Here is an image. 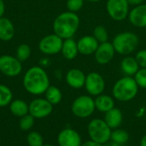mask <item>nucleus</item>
Segmentation results:
<instances>
[{
  "instance_id": "f257e3e1",
  "label": "nucleus",
  "mask_w": 146,
  "mask_h": 146,
  "mask_svg": "<svg viewBox=\"0 0 146 146\" xmlns=\"http://www.w3.org/2000/svg\"><path fill=\"white\" fill-rule=\"evenodd\" d=\"M25 90L33 95H40L46 92L50 85V79L44 68L38 66L30 68L23 77Z\"/></svg>"
},
{
  "instance_id": "f03ea898",
  "label": "nucleus",
  "mask_w": 146,
  "mask_h": 146,
  "mask_svg": "<svg viewBox=\"0 0 146 146\" xmlns=\"http://www.w3.org/2000/svg\"><path fill=\"white\" fill-rule=\"evenodd\" d=\"M80 17L76 13L66 11L56 17L53 22L54 33L62 39L71 38L80 27Z\"/></svg>"
},
{
  "instance_id": "7ed1b4c3",
  "label": "nucleus",
  "mask_w": 146,
  "mask_h": 146,
  "mask_svg": "<svg viewBox=\"0 0 146 146\" xmlns=\"http://www.w3.org/2000/svg\"><path fill=\"white\" fill-rule=\"evenodd\" d=\"M139 88L133 77L125 75L115 83L112 94L120 102H129L137 96Z\"/></svg>"
},
{
  "instance_id": "20e7f679",
  "label": "nucleus",
  "mask_w": 146,
  "mask_h": 146,
  "mask_svg": "<svg viewBox=\"0 0 146 146\" xmlns=\"http://www.w3.org/2000/svg\"><path fill=\"white\" fill-rule=\"evenodd\" d=\"M112 44L116 53L121 56H130L139 44V36L133 32H121L115 36Z\"/></svg>"
},
{
  "instance_id": "39448f33",
  "label": "nucleus",
  "mask_w": 146,
  "mask_h": 146,
  "mask_svg": "<svg viewBox=\"0 0 146 146\" xmlns=\"http://www.w3.org/2000/svg\"><path fill=\"white\" fill-rule=\"evenodd\" d=\"M87 131L91 140L100 145L108 142L110 139L112 133V129L107 125L104 120L98 118L93 119L89 122Z\"/></svg>"
},
{
  "instance_id": "423d86ee",
  "label": "nucleus",
  "mask_w": 146,
  "mask_h": 146,
  "mask_svg": "<svg viewBox=\"0 0 146 146\" xmlns=\"http://www.w3.org/2000/svg\"><path fill=\"white\" fill-rule=\"evenodd\" d=\"M95 110V101L91 96L87 95L76 98L71 106L72 113L79 118H87L91 116Z\"/></svg>"
},
{
  "instance_id": "0eeeda50",
  "label": "nucleus",
  "mask_w": 146,
  "mask_h": 146,
  "mask_svg": "<svg viewBox=\"0 0 146 146\" xmlns=\"http://www.w3.org/2000/svg\"><path fill=\"white\" fill-rule=\"evenodd\" d=\"M129 6L127 0H107L106 10L112 20L122 21L128 17Z\"/></svg>"
},
{
  "instance_id": "6e6552de",
  "label": "nucleus",
  "mask_w": 146,
  "mask_h": 146,
  "mask_svg": "<svg viewBox=\"0 0 146 146\" xmlns=\"http://www.w3.org/2000/svg\"><path fill=\"white\" fill-rule=\"evenodd\" d=\"M63 39L56 34H49L44 37L39 44V50L45 55H56L62 50Z\"/></svg>"
},
{
  "instance_id": "1a4fd4ad",
  "label": "nucleus",
  "mask_w": 146,
  "mask_h": 146,
  "mask_svg": "<svg viewBox=\"0 0 146 146\" xmlns=\"http://www.w3.org/2000/svg\"><path fill=\"white\" fill-rule=\"evenodd\" d=\"M22 70L21 62L9 55L0 56V72L8 77H15Z\"/></svg>"
},
{
  "instance_id": "9d476101",
  "label": "nucleus",
  "mask_w": 146,
  "mask_h": 146,
  "mask_svg": "<svg viewBox=\"0 0 146 146\" xmlns=\"http://www.w3.org/2000/svg\"><path fill=\"white\" fill-rule=\"evenodd\" d=\"M106 84L104 77L97 73L91 72L86 75L85 88L91 96H98L104 92Z\"/></svg>"
},
{
  "instance_id": "9b49d317",
  "label": "nucleus",
  "mask_w": 146,
  "mask_h": 146,
  "mask_svg": "<svg viewBox=\"0 0 146 146\" xmlns=\"http://www.w3.org/2000/svg\"><path fill=\"white\" fill-rule=\"evenodd\" d=\"M52 111L53 105L44 98H36L29 104V114L37 119L47 117Z\"/></svg>"
},
{
  "instance_id": "f8f14e48",
  "label": "nucleus",
  "mask_w": 146,
  "mask_h": 146,
  "mask_svg": "<svg viewBox=\"0 0 146 146\" xmlns=\"http://www.w3.org/2000/svg\"><path fill=\"white\" fill-rule=\"evenodd\" d=\"M115 53L116 52L112 43L107 41L99 44L98 47L97 48L93 55L97 63L100 65H106L114 59Z\"/></svg>"
},
{
  "instance_id": "ddd939ff",
  "label": "nucleus",
  "mask_w": 146,
  "mask_h": 146,
  "mask_svg": "<svg viewBox=\"0 0 146 146\" xmlns=\"http://www.w3.org/2000/svg\"><path fill=\"white\" fill-rule=\"evenodd\" d=\"M57 143L59 146H80L82 141L77 131L72 128H65L59 133Z\"/></svg>"
},
{
  "instance_id": "4468645a",
  "label": "nucleus",
  "mask_w": 146,
  "mask_h": 146,
  "mask_svg": "<svg viewBox=\"0 0 146 146\" xmlns=\"http://www.w3.org/2000/svg\"><path fill=\"white\" fill-rule=\"evenodd\" d=\"M98 45L99 43L93 35L83 36L77 41L79 53L84 56H91L94 54Z\"/></svg>"
},
{
  "instance_id": "2eb2a0df",
  "label": "nucleus",
  "mask_w": 146,
  "mask_h": 146,
  "mask_svg": "<svg viewBox=\"0 0 146 146\" xmlns=\"http://www.w3.org/2000/svg\"><path fill=\"white\" fill-rule=\"evenodd\" d=\"M129 22L136 27L146 28V4L143 3L135 6L130 10L128 15Z\"/></svg>"
},
{
  "instance_id": "dca6fc26",
  "label": "nucleus",
  "mask_w": 146,
  "mask_h": 146,
  "mask_svg": "<svg viewBox=\"0 0 146 146\" xmlns=\"http://www.w3.org/2000/svg\"><path fill=\"white\" fill-rule=\"evenodd\" d=\"M86 75L79 68H71L66 74V82L74 89H80L85 86Z\"/></svg>"
},
{
  "instance_id": "f3484780",
  "label": "nucleus",
  "mask_w": 146,
  "mask_h": 146,
  "mask_svg": "<svg viewBox=\"0 0 146 146\" xmlns=\"http://www.w3.org/2000/svg\"><path fill=\"white\" fill-rule=\"evenodd\" d=\"M121 68L122 73L126 76H134L136 73L139 70L140 67L135 57L132 56H126L121 60Z\"/></svg>"
},
{
  "instance_id": "a211bd4d",
  "label": "nucleus",
  "mask_w": 146,
  "mask_h": 146,
  "mask_svg": "<svg viewBox=\"0 0 146 146\" xmlns=\"http://www.w3.org/2000/svg\"><path fill=\"white\" fill-rule=\"evenodd\" d=\"M61 52H62V56L65 59H67V60L74 59L79 54L77 41H75L73 38L63 39Z\"/></svg>"
},
{
  "instance_id": "6ab92c4d",
  "label": "nucleus",
  "mask_w": 146,
  "mask_h": 146,
  "mask_svg": "<svg viewBox=\"0 0 146 146\" xmlns=\"http://www.w3.org/2000/svg\"><path fill=\"white\" fill-rule=\"evenodd\" d=\"M104 120L111 129H116L121 126L123 120V115L121 110L113 108L105 113Z\"/></svg>"
},
{
  "instance_id": "aec40b11",
  "label": "nucleus",
  "mask_w": 146,
  "mask_h": 146,
  "mask_svg": "<svg viewBox=\"0 0 146 146\" xmlns=\"http://www.w3.org/2000/svg\"><path fill=\"white\" fill-rule=\"evenodd\" d=\"M15 35V27L11 21L5 17L0 18V40L9 41Z\"/></svg>"
},
{
  "instance_id": "412c9836",
  "label": "nucleus",
  "mask_w": 146,
  "mask_h": 146,
  "mask_svg": "<svg viewBox=\"0 0 146 146\" xmlns=\"http://www.w3.org/2000/svg\"><path fill=\"white\" fill-rule=\"evenodd\" d=\"M95 101V107L100 112L106 113L109 110L115 108V101L114 98L106 94H100L97 96Z\"/></svg>"
},
{
  "instance_id": "4be33fe9",
  "label": "nucleus",
  "mask_w": 146,
  "mask_h": 146,
  "mask_svg": "<svg viewBox=\"0 0 146 146\" xmlns=\"http://www.w3.org/2000/svg\"><path fill=\"white\" fill-rule=\"evenodd\" d=\"M9 110L12 115L21 118L29 114V104L21 99L12 100V102L9 104Z\"/></svg>"
},
{
  "instance_id": "5701e85b",
  "label": "nucleus",
  "mask_w": 146,
  "mask_h": 146,
  "mask_svg": "<svg viewBox=\"0 0 146 146\" xmlns=\"http://www.w3.org/2000/svg\"><path fill=\"white\" fill-rule=\"evenodd\" d=\"M45 93V99L49 101L52 105L58 104L62 98V94L61 90L54 86H50L46 90Z\"/></svg>"
},
{
  "instance_id": "b1692460",
  "label": "nucleus",
  "mask_w": 146,
  "mask_h": 146,
  "mask_svg": "<svg viewBox=\"0 0 146 146\" xmlns=\"http://www.w3.org/2000/svg\"><path fill=\"white\" fill-rule=\"evenodd\" d=\"M13 99V93L11 90L4 86L0 84V107H5L7 105H9V104L12 102Z\"/></svg>"
},
{
  "instance_id": "393cba45",
  "label": "nucleus",
  "mask_w": 146,
  "mask_h": 146,
  "mask_svg": "<svg viewBox=\"0 0 146 146\" xmlns=\"http://www.w3.org/2000/svg\"><path fill=\"white\" fill-rule=\"evenodd\" d=\"M110 139L114 142L117 143L118 145H124L126 144L129 139V134L124 129H119L116 128L111 133Z\"/></svg>"
},
{
  "instance_id": "a878e982",
  "label": "nucleus",
  "mask_w": 146,
  "mask_h": 146,
  "mask_svg": "<svg viewBox=\"0 0 146 146\" xmlns=\"http://www.w3.org/2000/svg\"><path fill=\"white\" fill-rule=\"evenodd\" d=\"M93 37L98 41L99 44L107 42L109 39V33L106 27L103 25H98L95 27L93 30Z\"/></svg>"
},
{
  "instance_id": "bb28decb",
  "label": "nucleus",
  "mask_w": 146,
  "mask_h": 146,
  "mask_svg": "<svg viewBox=\"0 0 146 146\" xmlns=\"http://www.w3.org/2000/svg\"><path fill=\"white\" fill-rule=\"evenodd\" d=\"M27 142L29 146H43L44 145V139L42 135L36 132H30L27 136Z\"/></svg>"
},
{
  "instance_id": "cd10ccee",
  "label": "nucleus",
  "mask_w": 146,
  "mask_h": 146,
  "mask_svg": "<svg viewBox=\"0 0 146 146\" xmlns=\"http://www.w3.org/2000/svg\"><path fill=\"white\" fill-rule=\"evenodd\" d=\"M31 55V48L26 44H22L18 46L16 50V58L20 62H24L29 58Z\"/></svg>"
},
{
  "instance_id": "c85d7f7f",
  "label": "nucleus",
  "mask_w": 146,
  "mask_h": 146,
  "mask_svg": "<svg viewBox=\"0 0 146 146\" xmlns=\"http://www.w3.org/2000/svg\"><path fill=\"white\" fill-rule=\"evenodd\" d=\"M34 117L30 115L27 114L22 117H21L20 121H19V127L22 131H28L30 130L33 125H34Z\"/></svg>"
},
{
  "instance_id": "c756f323",
  "label": "nucleus",
  "mask_w": 146,
  "mask_h": 146,
  "mask_svg": "<svg viewBox=\"0 0 146 146\" xmlns=\"http://www.w3.org/2000/svg\"><path fill=\"white\" fill-rule=\"evenodd\" d=\"M84 0H67V9L70 12L77 13L84 6Z\"/></svg>"
},
{
  "instance_id": "7c9ffc66",
  "label": "nucleus",
  "mask_w": 146,
  "mask_h": 146,
  "mask_svg": "<svg viewBox=\"0 0 146 146\" xmlns=\"http://www.w3.org/2000/svg\"><path fill=\"white\" fill-rule=\"evenodd\" d=\"M133 78L139 87L146 89V68H139Z\"/></svg>"
},
{
  "instance_id": "2f4dec72",
  "label": "nucleus",
  "mask_w": 146,
  "mask_h": 146,
  "mask_svg": "<svg viewBox=\"0 0 146 146\" xmlns=\"http://www.w3.org/2000/svg\"><path fill=\"white\" fill-rule=\"evenodd\" d=\"M140 68H146V50H140L135 56Z\"/></svg>"
},
{
  "instance_id": "473e14b6",
  "label": "nucleus",
  "mask_w": 146,
  "mask_h": 146,
  "mask_svg": "<svg viewBox=\"0 0 146 146\" xmlns=\"http://www.w3.org/2000/svg\"><path fill=\"white\" fill-rule=\"evenodd\" d=\"M145 1V0H127L129 5H132V6H133V7L139 6V5H140V4H143Z\"/></svg>"
},
{
  "instance_id": "72a5a7b5",
  "label": "nucleus",
  "mask_w": 146,
  "mask_h": 146,
  "mask_svg": "<svg viewBox=\"0 0 146 146\" xmlns=\"http://www.w3.org/2000/svg\"><path fill=\"white\" fill-rule=\"evenodd\" d=\"M80 146H102V145L95 142V141H92V140H89V141H86L83 144H81Z\"/></svg>"
},
{
  "instance_id": "f704fd0d",
  "label": "nucleus",
  "mask_w": 146,
  "mask_h": 146,
  "mask_svg": "<svg viewBox=\"0 0 146 146\" xmlns=\"http://www.w3.org/2000/svg\"><path fill=\"white\" fill-rule=\"evenodd\" d=\"M5 12V5H4V2L3 0H0V18L3 17V14Z\"/></svg>"
},
{
  "instance_id": "c9c22d12",
  "label": "nucleus",
  "mask_w": 146,
  "mask_h": 146,
  "mask_svg": "<svg viewBox=\"0 0 146 146\" xmlns=\"http://www.w3.org/2000/svg\"><path fill=\"white\" fill-rule=\"evenodd\" d=\"M102 146H120V145H118L117 143H115V142H114L113 140L110 139L108 142H106V143L103 144Z\"/></svg>"
},
{
  "instance_id": "e433bc0d",
  "label": "nucleus",
  "mask_w": 146,
  "mask_h": 146,
  "mask_svg": "<svg viewBox=\"0 0 146 146\" xmlns=\"http://www.w3.org/2000/svg\"><path fill=\"white\" fill-rule=\"evenodd\" d=\"M140 146H146V134L143 136L140 140Z\"/></svg>"
},
{
  "instance_id": "4c0bfd02",
  "label": "nucleus",
  "mask_w": 146,
  "mask_h": 146,
  "mask_svg": "<svg viewBox=\"0 0 146 146\" xmlns=\"http://www.w3.org/2000/svg\"><path fill=\"white\" fill-rule=\"evenodd\" d=\"M85 2H90V3H98L102 0H84Z\"/></svg>"
},
{
  "instance_id": "58836bf2",
  "label": "nucleus",
  "mask_w": 146,
  "mask_h": 146,
  "mask_svg": "<svg viewBox=\"0 0 146 146\" xmlns=\"http://www.w3.org/2000/svg\"><path fill=\"white\" fill-rule=\"evenodd\" d=\"M43 146H54V145H44Z\"/></svg>"
}]
</instances>
